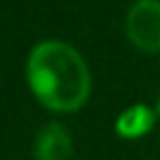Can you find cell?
Listing matches in <instances>:
<instances>
[{
    "label": "cell",
    "mask_w": 160,
    "mask_h": 160,
    "mask_svg": "<svg viewBox=\"0 0 160 160\" xmlns=\"http://www.w3.org/2000/svg\"><path fill=\"white\" fill-rule=\"evenodd\" d=\"M28 85L55 112H72L90 95V70L82 55L62 40H42L28 55Z\"/></svg>",
    "instance_id": "obj_1"
},
{
    "label": "cell",
    "mask_w": 160,
    "mask_h": 160,
    "mask_svg": "<svg viewBox=\"0 0 160 160\" xmlns=\"http://www.w3.org/2000/svg\"><path fill=\"white\" fill-rule=\"evenodd\" d=\"M152 125H155V112H152L148 105H142V102L130 105V108L122 110V112L118 115V120H115L118 135H120V138H128V140H135V138L148 135V132L152 130Z\"/></svg>",
    "instance_id": "obj_4"
},
{
    "label": "cell",
    "mask_w": 160,
    "mask_h": 160,
    "mask_svg": "<svg viewBox=\"0 0 160 160\" xmlns=\"http://www.w3.org/2000/svg\"><path fill=\"white\" fill-rule=\"evenodd\" d=\"M72 140L60 122L45 125L35 138V160H70Z\"/></svg>",
    "instance_id": "obj_3"
},
{
    "label": "cell",
    "mask_w": 160,
    "mask_h": 160,
    "mask_svg": "<svg viewBox=\"0 0 160 160\" xmlns=\"http://www.w3.org/2000/svg\"><path fill=\"white\" fill-rule=\"evenodd\" d=\"M125 35L142 52H160V0H135L125 15Z\"/></svg>",
    "instance_id": "obj_2"
},
{
    "label": "cell",
    "mask_w": 160,
    "mask_h": 160,
    "mask_svg": "<svg viewBox=\"0 0 160 160\" xmlns=\"http://www.w3.org/2000/svg\"><path fill=\"white\" fill-rule=\"evenodd\" d=\"M158 115H160V98H158Z\"/></svg>",
    "instance_id": "obj_5"
}]
</instances>
